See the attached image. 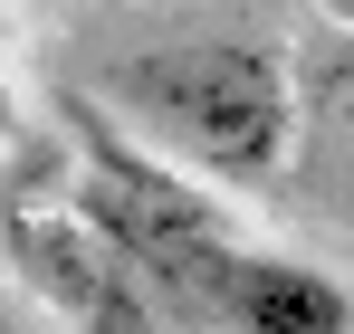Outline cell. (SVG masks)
I'll return each mask as SVG.
<instances>
[{
    "instance_id": "1",
    "label": "cell",
    "mask_w": 354,
    "mask_h": 334,
    "mask_svg": "<svg viewBox=\"0 0 354 334\" xmlns=\"http://www.w3.org/2000/svg\"><path fill=\"white\" fill-rule=\"evenodd\" d=\"M106 106L134 124L144 153L211 172V181H268L297 144V77L259 39H173L106 67Z\"/></svg>"
},
{
    "instance_id": "2",
    "label": "cell",
    "mask_w": 354,
    "mask_h": 334,
    "mask_svg": "<svg viewBox=\"0 0 354 334\" xmlns=\"http://www.w3.org/2000/svg\"><path fill=\"white\" fill-rule=\"evenodd\" d=\"M77 124H86L77 210L106 229V248H115L163 306H182V315H221V286H230V268L249 258L230 229H221V210H211L192 181H173L115 115H77Z\"/></svg>"
},
{
    "instance_id": "3",
    "label": "cell",
    "mask_w": 354,
    "mask_h": 334,
    "mask_svg": "<svg viewBox=\"0 0 354 334\" xmlns=\"http://www.w3.org/2000/svg\"><path fill=\"white\" fill-rule=\"evenodd\" d=\"M10 258H19V277H39V296L67 306L86 334H153V315H163V296L106 248V229L86 220L77 201L67 210H19L10 220Z\"/></svg>"
},
{
    "instance_id": "4",
    "label": "cell",
    "mask_w": 354,
    "mask_h": 334,
    "mask_svg": "<svg viewBox=\"0 0 354 334\" xmlns=\"http://www.w3.org/2000/svg\"><path fill=\"white\" fill-rule=\"evenodd\" d=\"M211 325L230 334H354V296L326 268H306V258H268V248H249L221 286V315Z\"/></svg>"
},
{
    "instance_id": "5",
    "label": "cell",
    "mask_w": 354,
    "mask_h": 334,
    "mask_svg": "<svg viewBox=\"0 0 354 334\" xmlns=\"http://www.w3.org/2000/svg\"><path fill=\"white\" fill-rule=\"evenodd\" d=\"M326 106H335V124H345V144H354V57L335 67V86H326Z\"/></svg>"
},
{
    "instance_id": "6",
    "label": "cell",
    "mask_w": 354,
    "mask_h": 334,
    "mask_svg": "<svg viewBox=\"0 0 354 334\" xmlns=\"http://www.w3.org/2000/svg\"><path fill=\"white\" fill-rule=\"evenodd\" d=\"M10 124H19V96H10V67H0V144H10Z\"/></svg>"
},
{
    "instance_id": "7",
    "label": "cell",
    "mask_w": 354,
    "mask_h": 334,
    "mask_svg": "<svg viewBox=\"0 0 354 334\" xmlns=\"http://www.w3.org/2000/svg\"><path fill=\"white\" fill-rule=\"evenodd\" d=\"M326 10H335V19H345V29H354V0H326Z\"/></svg>"
}]
</instances>
